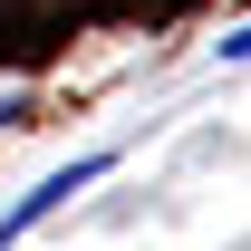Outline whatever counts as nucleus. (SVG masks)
<instances>
[{
  "instance_id": "1",
  "label": "nucleus",
  "mask_w": 251,
  "mask_h": 251,
  "mask_svg": "<svg viewBox=\"0 0 251 251\" xmlns=\"http://www.w3.org/2000/svg\"><path fill=\"white\" fill-rule=\"evenodd\" d=\"M106 174H116V145H97V155H77V164H58V174H39V184L20 193L10 213H0V251L20 242L29 222H49V213H68V203H77V193H87V184H106Z\"/></svg>"
},
{
  "instance_id": "2",
  "label": "nucleus",
  "mask_w": 251,
  "mask_h": 251,
  "mask_svg": "<svg viewBox=\"0 0 251 251\" xmlns=\"http://www.w3.org/2000/svg\"><path fill=\"white\" fill-rule=\"evenodd\" d=\"M213 58H222V68H251V20H242V29H222V39H213Z\"/></svg>"
},
{
  "instance_id": "3",
  "label": "nucleus",
  "mask_w": 251,
  "mask_h": 251,
  "mask_svg": "<svg viewBox=\"0 0 251 251\" xmlns=\"http://www.w3.org/2000/svg\"><path fill=\"white\" fill-rule=\"evenodd\" d=\"M20 106H29V97H20V87H0V126H10V116H20Z\"/></svg>"
}]
</instances>
